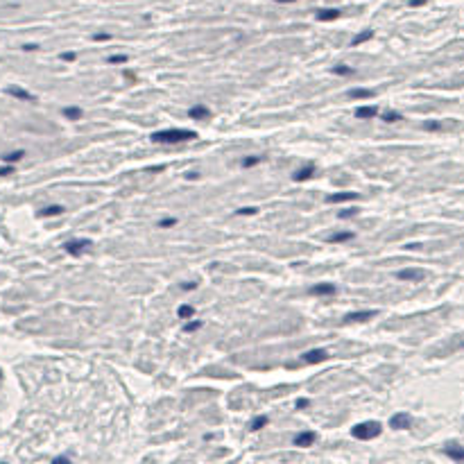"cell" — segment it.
Segmentation results:
<instances>
[{
	"label": "cell",
	"mask_w": 464,
	"mask_h": 464,
	"mask_svg": "<svg viewBox=\"0 0 464 464\" xmlns=\"http://www.w3.org/2000/svg\"><path fill=\"white\" fill-rule=\"evenodd\" d=\"M197 139V132H190V129H161V132H154L152 134V140L154 143H186V140H195Z\"/></svg>",
	"instance_id": "1"
},
{
	"label": "cell",
	"mask_w": 464,
	"mask_h": 464,
	"mask_svg": "<svg viewBox=\"0 0 464 464\" xmlns=\"http://www.w3.org/2000/svg\"><path fill=\"white\" fill-rule=\"evenodd\" d=\"M380 432H383V426L378 421H363V423H358V426H353L351 435L356 439H373V437H378Z\"/></svg>",
	"instance_id": "2"
},
{
	"label": "cell",
	"mask_w": 464,
	"mask_h": 464,
	"mask_svg": "<svg viewBox=\"0 0 464 464\" xmlns=\"http://www.w3.org/2000/svg\"><path fill=\"white\" fill-rule=\"evenodd\" d=\"M89 247H91V240L80 238V240H68L64 245V249H66V254H70V256H82L84 251H89Z\"/></svg>",
	"instance_id": "3"
},
{
	"label": "cell",
	"mask_w": 464,
	"mask_h": 464,
	"mask_svg": "<svg viewBox=\"0 0 464 464\" xmlns=\"http://www.w3.org/2000/svg\"><path fill=\"white\" fill-rule=\"evenodd\" d=\"M326 358H328V351H326V349H310V351L301 353V363L317 365V363H324Z\"/></svg>",
	"instance_id": "4"
},
{
	"label": "cell",
	"mask_w": 464,
	"mask_h": 464,
	"mask_svg": "<svg viewBox=\"0 0 464 464\" xmlns=\"http://www.w3.org/2000/svg\"><path fill=\"white\" fill-rule=\"evenodd\" d=\"M390 426L394 428V430H408V428L412 426V417L408 415V412H396L390 419Z\"/></svg>",
	"instance_id": "5"
},
{
	"label": "cell",
	"mask_w": 464,
	"mask_h": 464,
	"mask_svg": "<svg viewBox=\"0 0 464 464\" xmlns=\"http://www.w3.org/2000/svg\"><path fill=\"white\" fill-rule=\"evenodd\" d=\"M292 444H294V446H299V448H308V446H313V444H315V432H310V430L299 432V435H294Z\"/></svg>",
	"instance_id": "6"
},
{
	"label": "cell",
	"mask_w": 464,
	"mask_h": 464,
	"mask_svg": "<svg viewBox=\"0 0 464 464\" xmlns=\"http://www.w3.org/2000/svg\"><path fill=\"white\" fill-rule=\"evenodd\" d=\"M378 116V107L376 104H367V107H358L356 109V118L360 120H371V118Z\"/></svg>",
	"instance_id": "7"
},
{
	"label": "cell",
	"mask_w": 464,
	"mask_h": 464,
	"mask_svg": "<svg viewBox=\"0 0 464 464\" xmlns=\"http://www.w3.org/2000/svg\"><path fill=\"white\" fill-rule=\"evenodd\" d=\"M337 288L333 285V283H320V285H313L310 288V294H315V297H326V294H335Z\"/></svg>",
	"instance_id": "8"
},
{
	"label": "cell",
	"mask_w": 464,
	"mask_h": 464,
	"mask_svg": "<svg viewBox=\"0 0 464 464\" xmlns=\"http://www.w3.org/2000/svg\"><path fill=\"white\" fill-rule=\"evenodd\" d=\"M378 315V310H358V313H349L344 320L347 322H365V320H371V317Z\"/></svg>",
	"instance_id": "9"
},
{
	"label": "cell",
	"mask_w": 464,
	"mask_h": 464,
	"mask_svg": "<svg viewBox=\"0 0 464 464\" xmlns=\"http://www.w3.org/2000/svg\"><path fill=\"white\" fill-rule=\"evenodd\" d=\"M353 199H358V192H333V195H328V204H340V202H353Z\"/></svg>",
	"instance_id": "10"
},
{
	"label": "cell",
	"mask_w": 464,
	"mask_h": 464,
	"mask_svg": "<svg viewBox=\"0 0 464 464\" xmlns=\"http://www.w3.org/2000/svg\"><path fill=\"white\" fill-rule=\"evenodd\" d=\"M423 277H426V272H423V270H401V272H399L401 281H421Z\"/></svg>",
	"instance_id": "11"
},
{
	"label": "cell",
	"mask_w": 464,
	"mask_h": 464,
	"mask_svg": "<svg viewBox=\"0 0 464 464\" xmlns=\"http://www.w3.org/2000/svg\"><path fill=\"white\" fill-rule=\"evenodd\" d=\"M7 93H9V95H14V97H18V100H25V102H34V100H37V97H34L30 91L18 89V86H9V89H7Z\"/></svg>",
	"instance_id": "12"
},
{
	"label": "cell",
	"mask_w": 464,
	"mask_h": 464,
	"mask_svg": "<svg viewBox=\"0 0 464 464\" xmlns=\"http://www.w3.org/2000/svg\"><path fill=\"white\" fill-rule=\"evenodd\" d=\"M340 14H342V11L340 9H320V11H317V14H315V18H317V21H337V18H340Z\"/></svg>",
	"instance_id": "13"
},
{
	"label": "cell",
	"mask_w": 464,
	"mask_h": 464,
	"mask_svg": "<svg viewBox=\"0 0 464 464\" xmlns=\"http://www.w3.org/2000/svg\"><path fill=\"white\" fill-rule=\"evenodd\" d=\"M376 93L371 91V89H351L349 91V97L351 100H369V97H373Z\"/></svg>",
	"instance_id": "14"
},
{
	"label": "cell",
	"mask_w": 464,
	"mask_h": 464,
	"mask_svg": "<svg viewBox=\"0 0 464 464\" xmlns=\"http://www.w3.org/2000/svg\"><path fill=\"white\" fill-rule=\"evenodd\" d=\"M444 453H446L451 460H455V462H462V460H464V448L462 446H455V444L446 446V451H444Z\"/></svg>",
	"instance_id": "15"
},
{
	"label": "cell",
	"mask_w": 464,
	"mask_h": 464,
	"mask_svg": "<svg viewBox=\"0 0 464 464\" xmlns=\"http://www.w3.org/2000/svg\"><path fill=\"white\" fill-rule=\"evenodd\" d=\"M188 116H190L192 120H206V118L211 116V111H208L206 107H190L188 109Z\"/></svg>",
	"instance_id": "16"
},
{
	"label": "cell",
	"mask_w": 464,
	"mask_h": 464,
	"mask_svg": "<svg viewBox=\"0 0 464 464\" xmlns=\"http://www.w3.org/2000/svg\"><path fill=\"white\" fill-rule=\"evenodd\" d=\"M313 175H315V166L310 163V166H306V168H301V170L294 172L292 179H294V182H306V179H308V177H313Z\"/></svg>",
	"instance_id": "17"
},
{
	"label": "cell",
	"mask_w": 464,
	"mask_h": 464,
	"mask_svg": "<svg viewBox=\"0 0 464 464\" xmlns=\"http://www.w3.org/2000/svg\"><path fill=\"white\" fill-rule=\"evenodd\" d=\"M61 213H64V206H59V204L41 208V218H52V215H61Z\"/></svg>",
	"instance_id": "18"
},
{
	"label": "cell",
	"mask_w": 464,
	"mask_h": 464,
	"mask_svg": "<svg viewBox=\"0 0 464 464\" xmlns=\"http://www.w3.org/2000/svg\"><path fill=\"white\" fill-rule=\"evenodd\" d=\"M351 238H353L351 231H337V233H333L331 238H328V242H347V240H351Z\"/></svg>",
	"instance_id": "19"
},
{
	"label": "cell",
	"mask_w": 464,
	"mask_h": 464,
	"mask_svg": "<svg viewBox=\"0 0 464 464\" xmlns=\"http://www.w3.org/2000/svg\"><path fill=\"white\" fill-rule=\"evenodd\" d=\"M373 37V32L371 30H367V32H363V34H356V37L351 39V48H356V46H360V43H365V41H369V39Z\"/></svg>",
	"instance_id": "20"
},
{
	"label": "cell",
	"mask_w": 464,
	"mask_h": 464,
	"mask_svg": "<svg viewBox=\"0 0 464 464\" xmlns=\"http://www.w3.org/2000/svg\"><path fill=\"white\" fill-rule=\"evenodd\" d=\"M61 113H64L68 120H80V118H82V109L80 107H66Z\"/></svg>",
	"instance_id": "21"
},
{
	"label": "cell",
	"mask_w": 464,
	"mask_h": 464,
	"mask_svg": "<svg viewBox=\"0 0 464 464\" xmlns=\"http://www.w3.org/2000/svg\"><path fill=\"white\" fill-rule=\"evenodd\" d=\"M23 156H25V152H23V149H16V152H9V154L2 156V161H5V163H18Z\"/></svg>",
	"instance_id": "22"
},
{
	"label": "cell",
	"mask_w": 464,
	"mask_h": 464,
	"mask_svg": "<svg viewBox=\"0 0 464 464\" xmlns=\"http://www.w3.org/2000/svg\"><path fill=\"white\" fill-rule=\"evenodd\" d=\"M267 421H270V417H267V415H261V417H256V419L249 423V428H251V430H261L263 426H267Z\"/></svg>",
	"instance_id": "23"
},
{
	"label": "cell",
	"mask_w": 464,
	"mask_h": 464,
	"mask_svg": "<svg viewBox=\"0 0 464 464\" xmlns=\"http://www.w3.org/2000/svg\"><path fill=\"white\" fill-rule=\"evenodd\" d=\"M192 315H195V308H192V306H188V304L179 306V320H190Z\"/></svg>",
	"instance_id": "24"
},
{
	"label": "cell",
	"mask_w": 464,
	"mask_h": 464,
	"mask_svg": "<svg viewBox=\"0 0 464 464\" xmlns=\"http://www.w3.org/2000/svg\"><path fill=\"white\" fill-rule=\"evenodd\" d=\"M383 120H385V123H396V120H401V113H396V111H385V113H383Z\"/></svg>",
	"instance_id": "25"
},
{
	"label": "cell",
	"mask_w": 464,
	"mask_h": 464,
	"mask_svg": "<svg viewBox=\"0 0 464 464\" xmlns=\"http://www.w3.org/2000/svg\"><path fill=\"white\" fill-rule=\"evenodd\" d=\"M107 61L109 64H127V54H111Z\"/></svg>",
	"instance_id": "26"
},
{
	"label": "cell",
	"mask_w": 464,
	"mask_h": 464,
	"mask_svg": "<svg viewBox=\"0 0 464 464\" xmlns=\"http://www.w3.org/2000/svg\"><path fill=\"white\" fill-rule=\"evenodd\" d=\"M197 328H202V322H197V320L188 322V324L184 326V331H186V333H192V331H197Z\"/></svg>",
	"instance_id": "27"
},
{
	"label": "cell",
	"mask_w": 464,
	"mask_h": 464,
	"mask_svg": "<svg viewBox=\"0 0 464 464\" xmlns=\"http://www.w3.org/2000/svg\"><path fill=\"white\" fill-rule=\"evenodd\" d=\"M333 73H335V75H353L356 70L349 68V66H335V68H333Z\"/></svg>",
	"instance_id": "28"
},
{
	"label": "cell",
	"mask_w": 464,
	"mask_h": 464,
	"mask_svg": "<svg viewBox=\"0 0 464 464\" xmlns=\"http://www.w3.org/2000/svg\"><path fill=\"white\" fill-rule=\"evenodd\" d=\"M175 224H177L175 218H166V220H161V222H159V227H161V229H168V227H175Z\"/></svg>",
	"instance_id": "29"
},
{
	"label": "cell",
	"mask_w": 464,
	"mask_h": 464,
	"mask_svg": "<svg viewBox=\"0 0 464 464\" xmlns=\"http://www.w3.org/2000/svg\"><path fill=\"white\" fill-rule=\"evenodd\" d=\"M256 163H261V159H258V156H254V159H245V161H242V168H251V166H256Z\"/></svg>",
	"instance_id": "30"
},
{
	"label": "cell",
	"mask_w": 464,
	"mask_h": 464,
	"mask_svg": "<svg viewBox=\"0 0 464 464\" xmlns=\"http://www.w3.org/2000/svg\"><path fill=\"white\" fill-rule=\"evenodd\" d=\"M423 129H428V132H437V129H442V123H426L423 125Z\"/></svg>",
	"instance_id": "31"
},
{
	"label": "cell",
	"mask_w": 464,
	"mask_h": 464,
	"mask_svg": "<svg viewBox=\"0 0 464 464\" xmlns=\"http://www.w3.org/2000/svg\"><path fill=\"white\" fill-rule=\"evenodd\" d=\"M358 213V208H347V211H340V218H353Z\"/></svg>",
	"instance_id": "32"
},
{
	"label": "cell",
	"mask_w": 464,
	"mask_h": 464,
	"mask_svg": "<svg viewBox=\"0 0 464 464\" xmlns=\"http://www.w3.org/2000/svg\"><path fill=\"white\" fill-rule=\"evenodd\" d=\"M254 213H256V208H254V206H245V208H240V211H238V215H254Z\"/></svg>",
	"instance_id": "33"
},
{
	"label": "cell",
	"mask_w": 464,
	"mask_h": 464,
	"mask_svg": "<svg viewBox=\"0 0 464 464\" xmlns=\"http://www.w3.org/2000/svg\"><path fill=\"white\" fill-rule=\"evenodd\" d=\"M14 172V168H11V163H7L5 168H0V177H7V175H11Z\"/></svg>",
	"instance_id": "34"
},
{
	"label": "cell",
	"mask_w": 464,
	"mask_h": 464,
	"mask_svg": "<svg viewBox=\"0 0 464 464\" xmlns=\"http://www.w3.org/2000/svg\"><path fill=\"white\" fill-rule=\"evenodd\" d=\"M310 401L308 399H297V408H308Z\"/></svg>",
	"instance_id": "35"
},
{
	"label": "cell",
	"mask_w": 464,
	"mask_h": 464,
	"mask_svg": "<svg viewBox=\"0 0 464 464\" xmlns=\"http://www.w3.org/2000/svg\"><path fill=\"white\" fill-rule=\"evenodd\" d=\"M428 0H410V7H421V5H426Z\"/></svg>",
	"instance_id": "36"
},
{
	"label": "cell",
	"mask_w": 464,
	"mask_h": 464,
	"mask_svg": "<svg viewBox=\"0 0 464 464\" xmlns=\"http://www.w3.org/2000/svg\"><path fill=\"white\" fill-rule=\"evenodd\" d=\"M61 59H64V61H73L75 54L73 52H64V54H61Z\"/></svg>",
	"instance_id": "37"
},
{
	"label": "cell",
	"mask_w": 464,
	"mask_h": 464,
	"mask_svg": "<svg viewBox=\"0 0 464 464\" xmlns=\"http://www.w3.org/2000/svg\"><path fill=\"white\" fill-rule=\"evenodd\" d=\"M195 288H197V283H184V290H195Z\"/></svg>",
	"instance_id": "38"
},
{
	"label": "cell",
	"mask_w": 464,
	"mask_h": 464,
	"mask_svg": "<svg viewBox=\"0 0 464 464\" xmlns=\"http://www.w3.org/2000/svg\"><path fill=\"white\" fill-rule=\"evenodd\" d=\"M95 41H109V34H95Z\"/></svg>",
	"instance_id": "39"
},
{
	"label": "cell",
	"mask_w": 464,
	"mask_h": 464,
	"mask_svg": "<svg viewBox=\"0 0 464 464\" xmlns=\"http://www.w3.org/2000/svg\"><path fill=\"white\" fill-rule=\"evenodd\" d=\"M23 50H37V46H34V43H25V46H23Z\"/></svg>",
	"instance_id": "40"
},
{
	"label": "cell",
	"mask_w": 464,
	"mask_h": 464,
	"mask_svg": "<svg viewBox=\"0 0 464 464\" xmlns=\"http://www.w3.org/2000/svg\"><path fill=\"white\" fill-rule=\"evenodd\" d=\"M274 2H281V5H285V2H297V0H274Z\"/></svg>",
	"instance_id": "41"
},
{
	"label": "cell",
	"mask_w": 464,
	"mask_h": 464,
	"mask_svg": "<svg viewBox=\"0 0 464 464\" xmlns=\"http://www.w3.org/2000/svg\"><path fill=\"white\" fill-rule=\"evenodd\" d=\"M0 376H2V371H0Z\"/></svg>",
	"instance_id": "42"
}]
</instances>
